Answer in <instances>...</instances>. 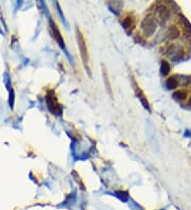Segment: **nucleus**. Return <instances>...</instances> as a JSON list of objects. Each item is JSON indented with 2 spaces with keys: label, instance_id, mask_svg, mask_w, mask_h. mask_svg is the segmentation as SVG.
<instances>
[{
  "label": "nucleus",
  "instance_id": "nucleus-1",
  "mask_svg": "<svg viewBox=\"0 0 191 210\" xmlns=\"http://www.w3.org/2000/svg\"><path fill=\"white\" fill-rule=\"evenodd\" d=\"M156 21L154 20L153 16L152 15H148L146 18L142 20V23H141V29L143 31V34L148 36V37H150L154 34V32L156 31Z\"/></svg>",
  "mask_w": 191,
  "mask_h": 210
},
{
  "label": "nucleus",
  "instance_id": "nucleus-2",
  "mask_svg": "<svg viewBox=\"0 0 191 210\" xmlns=\"http://www.w3.org/2000/svg\"><path fill=\"white\" fill-rule=\"evenodd\" d=\"M77 41H78V46H79L80 52H81V57L83 60V64L86 68H88V52H87L86 44L79 29H77Z\"/></svg>",
  "mask_w": 191,
  "mask_h": 210
},
{
  "label": "nucleus",
  "instance_id": "nucleus-3",
  "mask_svg": "<svg viewBox=\"0 0 191 210\" xmlns=\"http://www.w3.org/2000/svg\"><path fill=\"white\" fill-rule=\"evenodd\" d=\"M47 105H48L50 112L52 114H55V115H60L62 109H61V106L59 105V103L56 102L55 98L51 96V94H48L47 96Z\"/></svg>",
  "mask_w": 191,
  "mask_h": 210
},
{
  "label": "nucleus",
  "instance_id": "nucleus-4",
  "mask_svg": "<svg viewBox=\"0 0 191 210\" xmlns=\"http://www.w3.org/2000/svg\"><path fill=\"white\" fill-rule=\"evenodd\" d=\"M157 17L159 19L160 23H165L169 18H170V10L166 8L164 5L158 7L157 9Z\"/></svg>",
  "mask_w": 191,
  "mask_h": 210
},
{
  "label": "nucleus",
  "instance_id": "nucleus-5",
  "mask_svg": "<svg viewBox=\"0 0 191 210\" xmlns=\"http://www.w3.org/2000/svg\"><path fill=\"white\" fill-rule=\"evenodd\" d=\"M51 28H52V31H53V36L55 37L56 41L59 43V45H60L61 47L63 48V47H64V41H63V38H62V35H61L59 29L56 28L55 23H51Z\"/></svg>",
  "mask_w": 191,
  "mask_h": 210
},
{
  "label": "nucleus",
  "instance_id": "nucleus-6",
  "mask_svg": "<svg viewBox=\"0 0 191 210\" xmlns=\"http://www.w3.org/2000/svg\"><path fill=\"white\" fill-rule=\"evenodd\" d=\"M180 30H178V28L175 26H172L169 28L168 30V37L170 38V39H176V38L180 36Z\"/></svg>",
  "mask_w": 191,
  "mask_h": 210
},
{
  "label": "nucleus",
  "instance_id": "nucleus-7",
  "mask_svg": "<svg viewBox=\"0 0 191 210\" xmlns=\"http://www.w3.org/2000/svg\"><path fill=\"white\" fill-rule=\"evenodd\" d=\"M135 90H136V94H137V97H139L140 101L142 102L143 106H144L146 108L150 109V107H149V102H148V100L146 99V97L143 96L142 91L139 89V87H137V85H135Z\"/></svg>",
  "mask_w": 191,
  "mask_h": 210
},
{
  "label": "nucleus",
  "instance_id": "nucleus-8",
  "mask_svg": "<svg viewBox=\"0 0 191 210\" xmlns=\"http://www.w3.org/2000/svg\"><path fill=\"white\" fill-rule=\"evenodd\" d=\"M182 51H180V49H178V47L176 45H171L170 47H169L168 49V54L170 55L171 57H173V58H175V54H177V57H180V53Z\"/></svg>",
  "mask_w": 191,
  "mask_h": 210
},
{
  "label": "nucleus",
  "instance_id": "nucleus-9",
  "mask_svg": "<svg viewBox=\"0 0 191 210\" xmlns=\"http://www.w3.org/2000/svg\"><path fill=\"white\" fill-rule=\"evenodd\" d=\"M166 84H167L169 89H174V88H176V87L178 86V81H177V79H176L175 76H171V78H169L167 80Z\"/></svg>",
  "mask_w": 191,
  "mask_h": 210
},
{
  "label": "nucleus",
  "instance_id": "nucleus-10",
  "mask_svg": "<svg viewBox=\"0 0 191 210\" xmlns=\"http://www.w3.org/2000/svg\"><path fill=\"white\" fill-rule=\"evenodd\" d=\"M173 98H174L175 100H177V101H184V100H186V98H187V92H186L185 90H178V91L174 92Z\"/></svg>",
  "mask_w": 191,
  "mask_h": 210
},
{
  "label": "nucleus",
  "instance_id": "nucleus-11",
  "mask_svg": "<svg viewBox=\"0 0 191 210\" xmlns=\"http://www.w3.org/2000/svg\"><path fill=\"white\" fill-rule=\"evenodd\" d=\"M160 71L162 73V75H168L169 72H170V65H169L168 62H166L164 60L162 63H161V67H160Z\"/></svg>",
  "mask_w": 191,
  "mask_h": 210
},
{
  "label": "nucleus",
  "instance_id": "nucleus-12",
  "mask_svg": "<svg viewBox=\"0 0 191 210\" xmlns=\"http://www.w3.org/2000/svg\"><path fill=\"white\" fill-rule=\"evenodd\" d=\"M123 27L124 29H132L133 26H134V21H133V18L132 17H126V18L123 20Z\"/></svg>",
  "mask_w": 191,
  "mask_h": 210
},
{
  "label": "nucleus",
  "instance_id": "nucleus-13",
  "mask_svg": "<svg viewBox=\"0 0 191 210\" xmlns=\"http://www.w3.org/2000/svg\"><path fill=\"white\" fill-rule=\"evenodd\" d=\"M180 21H182V25L184 26V29L186 30V32H189V33H190V31H191L190 23H189L187 19L184 17V16H182V17H180Z\"/></svg>",
  "mask_w": 191,
  "mask_h": 210
},
{
  "label": "nucleus",
  "instance_id": "nucleus-14",
  "mask_svg": "<svg viewBox=\"0 0 191 210\" xmlns=\"http://www.w3.org/2000/svg\"><path fill=\"white\" fill-rule=\"evenodd\" d=\"M188 104L191 106V97H190V99H189V101H188Z\"/></svg>",
  "mask_w": 191,
  "mask_h": 210
}]
</instances>
